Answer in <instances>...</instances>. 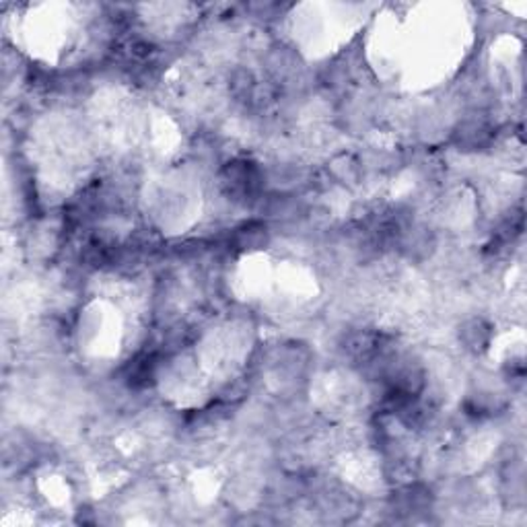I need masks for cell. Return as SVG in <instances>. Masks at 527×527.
<instances>
[{
    "label": "cell",
    "instance_id": "1",
    "mask_svg": "<svg viewBox=\"0 0 527 527\" xmlns=\"http://www.w3.org/2000/svg\"><path fill=\"white\" fill-rule=\"evenodd\" d=\"M225 184L229 185V192H233L235 196H239L237 200H248V196H256V192L259 188V174L258 169L246 163V161H235L229 167L225 169Z\"/></svg>",
    "mask_w": 527,
    "mask_h": 527
}]
</instances>
